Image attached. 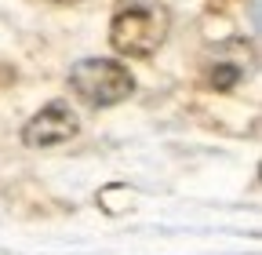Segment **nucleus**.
Here are the masks:
<instances>
[{
    "label": "nucleus",
    "mask_w": 262,
    "mask_h": 255,
    "mask_svg": "<svg viewBox=\"0 0 262 255\" xmlns=\"http://www.w3.org/2000/svg\"><path fill=\"white\" fill-rule=\"evenodd\" d=\"M70 88L88 106L102 110V106L124 102L131 95V88H135V77H131L127 66L117 62V58H80L70 70Z\"/></svg>",
    "instance_id": "f03ea898"
},
{
    "label": "nucleus",
    "mask_w": 262,
    "mask_h": 255,
    "mask_svg": "<svg viewBox=\"0 0 262 255\" xmlns=\"http://www.w3.org/2000/svg\"><path fill=\"white\" fill-rule=\"evenodd\" d=\"M80 132V120L70 110V102H48L37 117H29V124L22 128V142L33 150H44V146H58V142H70Z\"/></svg>",
    "instance_id": "7ed1b4c3"
},
{
    "label": "nucleus",
    "mask_w": 262,
    "mask_h": 255,
    "mask_svg": "<svg viewBox=\"0 0 262 255\" xmlns=\"http://www.w3.org/2000/svg\"><path fill=\"white\" fill-rule=\"evenodd\" d=\"M171 29V15L160 0H120L110 22V44L120 55H153Z\"/></svg>",
    "instance_id": "f257e3e1"
},
{
    "label": "nucleus",
    "mask_w": 262,
    "mask_h": 255,
    "mask_svg": "<svg viewBox=\"0 0 262 255\" xmlns=\"http://www.w3.org/2000/svg\"><path fill=\"white\" fill-rule=\"evenodd\" d=\"M248 73V48L244 44H222L204 58V84L215 91H233Z\"/></svg>",
    "instance_id": "20e7f679"
},
{
    "label": "nucleus",
    "mask_w": 262,
    "mask_h": 255,
    "mask_svg": "<svg viewBox=\"0 0 262 255\" xmlns=\"http://www.w3.org/2000/svg\"><path fill=\"white\" fill-rule=\"evenodd\" d=\"M58 4H70V0H58Z\"/></svg>",
    "instance_id": "39448f33"
}]
</instances>
